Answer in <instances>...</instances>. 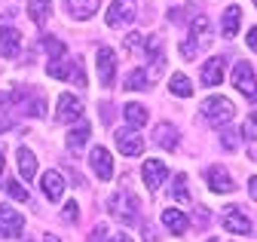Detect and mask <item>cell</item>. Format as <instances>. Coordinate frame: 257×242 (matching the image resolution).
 I'll list each match as a JSON object with an SVG mask.
<instances>
[{"label": "cell", "mask_w": 257, "mask_h": 242, "mask_svg": "<svg viewBox=\"0 0 257 242\" xmlns=\"http://www.w3.org/2000/svg\"><path fill=\"white\" fill-rule=\"evenodd\" d=\"M116 150L119 154H125V157H138L141 150H144V138H141V132L138 129H116Z\"/></svg>", "instance_id": "cell-5"}, {"label": "cell", "mask_w": 257, "mask_h": 242, "mask_svg": "<svg viewBox=\"0 0 257 242\" xmlns=\"http://www.w3.org/2000/svg\"><path fill=\"white\" fill-rule=\"evenodd\" d=\"M125 119H128V126H132V129H141L147 123V107H141L138 101L125 104Z\"/></svg>", "instance_id": "cell-24"}, {"label": "cell", "mask_w": 257, "mask_h": 242, "mask_svg": "<svg viewBox=\"0 0 257 242\" xmlns=\"http://www.w3.org/2000/svg\"><path fill=\"white\" fill-rule=\"evenodd\" d=\"M239 22H242V10H239V7H227V13H223V25H220L223 37H236Z\"/></svg>", "instance_id": "cell-22"}, {"label": "cell", "mask_w": 257, "mask_h": 242, "mask_svg": "<svg viewBox=\"0 0 257 242\" xmlns=\"http://www.w3.org/2000/svg\"><path fill=\"white\" fill-rule=\"evenodd\" d=\"M135 13H138V0H113L107 7V25L110 28L128 25V22H135Z\"/></svg>", "instance_id": "cell-4"}, {"label": "cell", "mask_w": 257, "mask_h": 242, "mask_svg": "<svg viewBox=\"0 0 257 242\" xmlns=\"http://www.w3.org/2000/svg\"><path fill=\"white\" fill-rule=\"evenodd\" d=\"M248 190H251V199L257 202V178H251V181H248Z\"/></svg>", "instance_id": "cell-38"}, {"label": "cell", "mask_w": 257, "mask_h": 242, "mask_svg": "<svg viewBox=\"0 0 257 242\" xmlns=\"http://www.w3.org/2000/svg\"><path fill=\"white\" fill-rule=\"evenodd\" d=\"M153 144L156 147H163V150H175L178 147V129L172 123H159L153 129Z\"/></svg>", "instance_id": "cell-17"}, {"label": "cell", "mask_w": 257, "mask_h": 242, "mask_svg": "<svg viewBox=\"0 0 257 242\" xmlns=\"http://www.w3.org/2000/svg\"><path fill=\"white\" fill-rule=\"evenodd\" d=\"M230 80H233V86L239 89V95H245L248 101H257V77H254V68H251L248 62H236Z\"/></svg>", "instance_id": "cell-3"}, {"label": "cell", "mask_w": 257, "mask_h": 242, "mask_svg": "<svg viewBox=\"0 0 257 242\" xmlns=\"http://www.w3.org/2000/svg\"><path fill=\"white\" fill-rule=\"evenodd\" d=\"M49 77H52V80H68V77H71L68 62H61V58H58V62H49Z\"/></svg>", "instance_id": "cell-28"}, {"label": "cell", "mask_w": 257, "mask_h": 242, "mask_svg": "<svg viewBox=\"0 0 257 242\" xmlns=\"http://www.w3.org/2000/svg\"><path fill=\"white\" fill-rule=\"evenodd\" d=\"M89 242H107V224H98L92 230V236H89Z\"/></svg>", "instance_id": "cell-35"}, {"label": "cell", "mask_w": 257, "mask_h": 242, "mask_svg": "<svg viewBox=\"0 0 257 242\" xmlns=\"http://www.w3.org/2000/svg\"><path fill=\"white\" fill-rule=\"evenodd\" d=\"M110 211H113V218H116L119 224H138L141 205H138V199L128 193V190H119V193L110 199Z\"/></svg>", "instance_id": "cell-2"}, {"label": "cell", "mask_w": 257, "mask_h": 242, "mask_svg": "<svg viewBox=\"0 0 257 242\" xmlns=\"http://www.w3.org/2000/svg\"><path fill=\"white\" fill-rule=\"evenodd\" d=\"M89 135H92V123H89V119H77V126L68 132V144H71L74 154H77V150H83V144L89 141Z\"/></svg>", "instance_id": "cell-20"}, {"label": "cell", "mask_w": 257, "mask_h": 242, "mask_svg": "<svg viewBox=\"0 0 257 242\" xmlns=\"http://www.w3.org/2000/svg\"><path fill=\"white\" fill-rule=\"evenodd\" d=\"M181 55H184V58H196V55H199V43L193 40V37L184 40V43H181Z\"/></svg>", "instance_id": "cell-32"}, {"label": "cell", "mask_w": 257, "mask_h": 242, "mask_svg": "<svg viewBox=\"0 0 257 242\" xmlns=\"http://www.w3.org/2000/svg\"><path fill=\"white\" fill-rule=\"evenodd\" d=\"M193 34H196V37H202V40H208V19H205V16L193 19Z\"/></svg>", "instance_id": "cell-30"}, {"label": "cell", "mask_w": 257, "mask_h": 242, "mask_svg": "<svg viewBox=\"0 0 257 242\" xmlns=\"http://www.w3.org/2000/svg\"><path fill=\"white\" fill-rule=\"evenodd\" d=\"M4 104H7V95H4V92H0V107H4Z\"/></svg>", "instance_id": "cell-41"}, {"label": "cell", "mask_w": 257, "mask_h": 242, "mask_svg": "<svg viewBox=\"0 0 257 242\" xmlns=\"http://www.w3.org/2000/svg\"><path fill=\"white\" fill-rule=\"evenodd\" d=\"M16 163H19V175L25 181H31V178L37 175V157L31 154V147H19L16 150Z\"/></svg>", "instance_id": "cell-19"}, {"label": "cell", "mask_w": 257, "mask_h": 242, "mask_svg": "<svg viewBox=\"0 0 257 242\" xmlns=\"http://www.w3.org/2000/svg\"><path fill=\"white\" fill-rule=\"evenodd\" d=\"M101 0H64V7H68V16L83 22V19H92L95 10H98Z\"/></svg>", "instance_id": "cell-16"}, {"label": "cell", "mask_w": 257, "mask_h": 242, "mask_svg": "<svg viewBox=\"0 0 257 242\" xmlns=\"http://www.w3.org/2000/svg\"><path fill=\"white\" fill-rule=\"evenodd\" d=\"M55 113H58L61 123H77V119L83 116V98L80 95H61Z\"/></svg>", "instance_id": "cell-8"}, {"label": "cell", "mask_w": 257, "mask_h": 242, "mask_svg": "<svg viewBox=\"0 0 257 242\" xmlns=\"http://www.w3.org/2000/svg\"><path fill=\"white\" fill-rule=\"evenodd\" d=\"M150 83H147V77H144V71H135L132 77L125 80V89H147Z\"/></svg>", "instance_id": "cell-29"}, {"label": "cell", "mask_w": 257, "mask_h": 242, "mask_svg": "<svg viewBox=\"0 0 257 242\" xmlns=\"http://www.w3.org/2000/svg\"><path fill=\"white\" fill-rule=\"evenodd\" d=\"M89 166L95 169V175H98L101 181H110V178H113V157H110L107 147H92Z\"/></svg>", "instance_id": "cell-7"}, {"label": "cell", "mask_w": 257, "mask_h": 242, "mask_svg": "<svg viewBox=\"0 0 257 242\" xmlns=\"http://www.w3.org/2000/svg\"><path fill=\"white\" fill-rule=\"evenodd\" d=\"M208 242H223V239H208Z\"/></svg>", "instance_id": "cell-43"}, {"label": "cell", "mask_w": 257, "mask_h": 242, "mask_svg": "<svg viewBox=\"0 0 257 242\" xmlns=\"http://www.w3.org/2000/svg\"><path fill=\"white\" fill-rule=\"evenodd\" d=\"M0 172H4V154H0Z\"/></svg>", "instance_id": "cell-42"}, {"label": "cell", "mask_w": 257, "mask_h": 242, "mask_svg": "<svg viewBox=\"0 0 257 242\" xmlns=\"http://www.w3.org/2000/svg\"><path fill=\"white\" fill-rule=\"evenodd\" d=\"M172 196H175L178 202H190V193H187V175H178V178H175Z\"/></svg>", "instance_id": "cell-27"}, {"label": "cell", "mask_w": 257, "mask_h": 242, "mask_svg": "<svg viewBox=\"0 0 257 242\" xmlns=\"http://www.w3.org/2000/svg\"><path fill=\"white\" fill-rule=\"evenodd\" d=\"M248 46L257 52V28H251V31H248Z\"/></svg>", "instance_id": "cell-37"}, {"label": "cell", "mask_w": 257, "mask_h": 242, "mask_svg": "<svg viewBox=\"0 0 257 242\" xmlns=\"http://www.w3.org/2000/svg\"><path fill=\"white\" fill-rule=\"evenodd\" d=\"M28 16H31V22H34V25L49 22V16H52V0H28Z\"/></svg>", "instance_id": "cell-21"}, {"label": "cell", "mask_w": 257, "mask_h": 242, "mask_svg": "<svg viewBox=\"0 0 257 242\" xmlns=\"http://www.w3.org/2000/svg\"><path fill=\"white\" fill-rule=\"evenodd\" d=\"M7 190H10V196H13V199H19V202H28V190L19 184V181H10V184H7Z\"/></svg>", "instance_id": "cell-31"}, {"label": "cell", "mask_w": 257, "mask_h": 242, "mask_svg": "<svg viewBox=\"0 0 257 242\" xmlns=\"http://www.w3.org/2000/svg\"><path fill=\"white\" fill-rule=\"evenodd\" d=\"M202 113L208 116V123H211V126L223 129V126H230L233 119H236V104H233L230 98H223V95H211V98H205Z\"/></svg>", "instance_id": "cell-1"}, {"label": "cell", "mask_w": 257, "mask_h": 242, "mask_svg": "<svg viewBox=\"0 0 257 242\" xmlns=\"http://www.w3.org/2000/svg\"><path fill=\"white\" fill-rule=\"evenodd\" d=\"M40 187H43V193H46L49 202H58L61 193H64V178L49 169V172H43V178H40Z\"/></svg>", "instance_id": "cell-14"}, {"label": "cell", "mask_w": 257, "mask_h": 242, "mask_svg": "<svg viewBox=\"0 0 257 242\" xmlns=\"http://www.w3.org/2000/svg\"><path fill=\"white\" fill-rule=\"evenodd\" d=\"M40 242H61V239H58V236H52V233H46V236H43Z\"/></svg>", "instance_id": "cell-40"}, {"label": "cell", "mask_w": 257, "mask_h": 242, "mask_svg": "<svg viewBox=\"0 0 257 242\" xmlns=\"http://www.w3.org/2000/svg\"><path fill=\"white\" fill-rule=\"evenodd\" d=\"M205 181H208V187L214 193H233V178H230V172L223 166H211L205 172Z\"/></svg>", "instance_id": "cell-11"}, {"label": "cell", "mask_w": 257, "mask_h": 242, "mask_svg": "<svg viewBox=\"0 0 257 242\" xmlns=\"http://www.w3.org/2000/svg\"><path fill=\"white\" fill-rule=\"evenodd\" d=\"M107 242H132L125 233H116V236H107Z\"/></svg>", "instance_id": "cell-39"}, {"label": "cell", "mask_w": 257, "mask_h": 242, "mask_svg": "<svg viewBox=\"0 0 257 242\" xmlns=\"http://www.w3.org/2000/svg\"><path fill=\"white\" fill-rule=\"evenodd\" d=\"M223 227H227L230 233H236V236H248L251 233V221H248L245 211H239V208H227V211H223Z\"/></svg>", "instance_id": "cell-12"}, {"label": "cell", "mask_w": 257, "mask_h": 242, "mask_svg": "<svg viewBox=\"0 0 257 242\" xmlns=\"http://www.w3.org/2000/svg\"><path fill=\"white\" fill-rule=\"evenodd\" d=\"M22 230H25V218L19 215L13 205H0V236L13 239V236H19Z\"/></svg>", "instance_id": "cell-6"}, {"label": "cell", "mask_w": 257, "mask_h": 242, "mask_svg": "<svg viewBox=\"0 0 257 242\" xmlns=\"http://www.w3.org/2000/svg\"><path fill=\"white\" fill-rule=\"evenodd\" d=\"M40 46L46 49V55L52 58V62H58V58L68 52V49H64V43H61V40H55V37H43V40H40Z\"/></svg>", "instance_id": "cell-25"}, {"label": "cell", "mask_w": 257, "mask_h": 242, "mask_svg": "<svg viewBox=\"0 0 257 242\" xmlns=\"http://www.w3.org/2000/svg\"><path fill=\"white\" fill-rule=\"evenodd\" d=\"M98 80L104 83V86H110L113 83V71H116V55H113V49L110 46H98Z\"/></svg>", "instance_id": "cell-10"}, {"label": "cell", "mask_w": 257, "mask_h": 242, "mask_svg": "<svg viewBox=\"0 0 257 242\" xmlns=\"http://www.w3.org/2000/svg\"><path fill=\"white\" fill-rule=\"evenodd\" d=\"M163 227H166L169 233H175V236H184L187 227H190V221H187L184 211H178V208H166V211H163Z\"/></svg>", "instance_id": "cell-18"}, {"label": "cell", "mask_w": 257, "mask_h": 242, "mask_svg": "<svg viewBox=\"0 0 257 242\" xmlns=\"http://www.w3.org/2000/svg\"><path fill=\"white\" fill-rule=\"evenodd\" d=\"M223 68H227V62H223L220 55H214V58H208L205 62V68H202V86H220L223 83Z\"/></svg>", "instance_id": "cell-15"}, {"label": "cell", "mask_w": 257, "mask_h": 242, "mask_svg": "<svg viewBox=\"0 0 257 242\" xmlns=\"http://www.w3.org/2000/svg\"><path fill=\"white\" fill-rule=\"evenodd\" d=\"M22 49V34H19V28H10V25H0V52L4 55H19Z\"/></svg>", "instance_id": "cell-13"}, {"label": "cell", "mask_w": 257, "mask_h": 242, "mask_svg": "<svg viewBox=\"0 0 257 242\" xmlns=\"http://www.w3.org/2000/svg\"><path fill=\"white\" fill-rule=\"evenodd\" d=\"M138 46H144V37H141V34H128V37H125V49H128V52H135Z\"/></svg>", "instance_id": "cell-36"}, {"label": "cell", "mask_w": 257, "mask_h": 242, "mask_svg": "<svg viewBox=\"0 0 257 242\" xmlns=\"http://www.w3.org/2000/svg\"><path fill=\"white\" fill-rule=\"evenodd\" d=\"M141 175H144V187L147 190H159V184L166 181L169 169H166V163H159V160H147L144 169H141Z\"/></svg>", "instance_id": "cell-9"}, {"label": "cell", "mask_w": 257, "mask_h": 242, "mask_svg": "<svg viewBox=\"0 0 257 242\" xmlns=\"http://www.w3.org/2000/svg\"><path fill=\"white\" fill-rule=\"evenodd\" d=\"M169 92L178 95V98L193 95V83H190V77H187V74H172V80H169Z\"/></svg>", "instance_id": "cell-23"}, {"label": "cell", "mask_w": 257, "mask_h": 242, "mask_svg": "<svg viewBox=\"0 0 257 242\" xmlns=\"http://www.w3.org/2000/svg\"><path fill=\"white\" fill-rule=\"evenodd\" d=\"M254 7H257V0H254Z\"/></svg>", "instance_id": "cell-44"}, {"label": "cell", "mask_w": 257, "mask_h": 242, "mask_svg": "<svg viewBox=\"0 0 257 242\" xmlns=\"http://www.w3.org/2000/svg\"><path fill=\"white\" fill-rule=\"evenodd\" d=\"M220 141H223V147H227V150H236V147H239V135H236L233 129L223 132V138H220Z\"/></svg>", "instance_id": "cell-34"}, {"label": "cell", "mask_w": 257, "mask_h": 242, "mask_svg": "<svg viewBox=\"0 0 257 242\" xmlns=\"http://www.w3.org/2000/svg\"><path fill=\"white\" fill-rule=\"evenodd\" d=\"M77 215H80V205H77V202L71 199L68 205H64V211H61V218H64V221H77Z\"/></svg>", "instance_id": "cell-33"}, {"label": "cell", "mask_w": 257, "mask_h": 242, "mask_svg": "<svg viewBox=\"0 0 257 242\" xmlns=\"http://www.w3.org/2000/svg\"><path fill=\"white\" fill-rule=\"evenodd\" d=\"M245 138H248V144H251V157H257V116L251 113L248 119H245Z\"/></svg>", "instance_id": "cell-26"}]
</instances>
